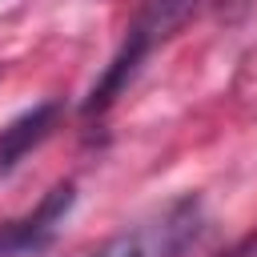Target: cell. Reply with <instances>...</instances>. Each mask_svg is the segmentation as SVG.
<instances>
[{
	"mask_svg": "<svg viewBox=\"0 0 257 257\" xmlns=\"http://www.w3.org/2000/svg\"><path fill=\"white\" fill-rule=\"evenodd\" d=\"M60 112H64L60 100H40V104L16 112V116L0 128V177L16 173L20 161L52 137V128L60 124Z\"/></svg>",
	"mask_w": 257,
	"mask_h": 257,
	"instance_id": "4",
	"label": "cell"
},
{
	"mask_svg": "<svg viewBox=\"0 0 257 257\" xmlns=\"http://www.w3.org/2000/svg\"><path fill=\"white\" fill-rule=\"evenodd\" d=\"M221 257H257V233L253 237H245V241H237L229 253H221Z\"/></svg>",
	"mask_w": 257,
	"mask_h": 257,
	"instance_id": "5",
	"label": "cell"
},
{
	"mask_svg": "<svg viewBox=\"0 0 257 257\" xmlns=\"http://www.w3.org/2000/svg\"><path fill=\"white\" fill-rule=\"evenodd\" d=\"M72 201H76V185L60 181L40 197V205L28 217L0 221V257H36V253H44L56 241V229L64 225Z\"/></svg>",
	"mask_w": 257,
	"mask_h": 257,
	"instance_id": "3",
	"label": "cell"
},
{
	"mask_svg": "<svg viewBox=\"0 0 257 257\" xmlns=\"http://www.w3.org/2000/svg\"><path fill=\"white\" fill-rule=\"evenodd\" d=\"M193 8H197V0H149V4L137 12V20L128 24L120 48L112 52V60L104 64V72L96 76V84L88 88L80 112H84V116L108 112V108L116 104V96L133 84V76L141 72V64L149 60V52H153L161 40H169V36L189 20Z\"/></svg>",
	"mask_w": 257,
	"mask_h": 257,
	"instance_id": "1",
	"label": "cell"
},
{
	"mask_svg": "<svg viewBox=\"0 0 257 257\" xmlns=\"http://www.w3.org/2000/svg\"><path fill=\"white\" fill-rule=\"evenodd\" d=\"M209 229L213 225H209L205 201L197 193H185V197H173L165 209L141 217L137 225L112 233L88 257H185L209 237Z\"/></svg>",
	"mask_w": 257,
	"mask_h": 257,
	"instance_id": "2",
	"label": "cell"
}]
</instances>
